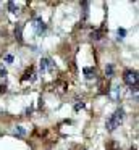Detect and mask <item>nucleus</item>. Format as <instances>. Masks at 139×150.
Returning <instances> with one entry per match:
<instances>
[{
	"instance_id": "1",
	"label": "nucleus",
	"mask_w": 139,
	"mask_h": 150,
	"mask_svg": "<svg viewBox=\"0 0 139 150\" xmlns=\"http://www.w3.org/2000/svg\"><path fill=\"white\" fill-rule=\"evenodd\" d=\"M123 118H125V110H123V108H116L115 113L107 120V129H108V131H115L116 127L121 124Z\"/></svg>"
},
{
	"instance_id": "2",
	"label": "nucleus",
	"mask_w": 139,
	"mask_h": 150,
	"mask_svg": "<svg viewBox=\"0 0 139 150\" xmlns=\"http://www.w3.org/2000/svg\"><path fill=\"white\" fill-rule=\"evenodd\" d=\"M123 81L128 86H138V71H133V69H126L125 74H123Z\"/></svg>"
},
{
	"instance_id": "3",
	"label": "nucleus",
	"mask_w": 139,
	"mask_h": 150,
	"mask_svg": "<svg viewBox=\"0 0 139 150\" xmlns=\"http://www.w3.org/2000/svg\"><path fill=\"white\" fill-rule=\"evenodd\" d=\"M32 28H34L36 34L37 36H42V34L45 33V23L42 18H34V21H32Z\"/></svg>"
},
{
	"instance_id": "4",
	"label": "nucleus",
	"mask_w": 139,
	"mask_h": 150,
	"mask_svg": "<svg viewBox=\"0 0 139 150\" xmlns=\"http://www.w3.org/2000/svg\"><path fill=\"white\" fill-rule=\"evenodd\" d=\"M53 68V62L50 58H42L41 60V71H47V69Z\"/></svg>"
},
{
	"instance_id": "5",
	"label": "nucleus",
	"mask_w": 139,
	"mask_h": 150,
	"mask_svg": "<svg viewBox=\"0 0 139 150\" xmlns=\"http://www.w3.org/2000/svg\"><path fill=\"white\" fill-rule=\"evenodd\" d=\"M15 36H16V39L21 42L23 40V26H21V23H16V26H15Z\"/></svg>"
},
{
	"instance_id": "6",
	"label": "nucleus",
	"mask_w": 139,
	"mask_h": 150,
	"mask_svg": "<svg viewBox=\"0 0 139 150\" xmlns=\"http://www.w3.org/2000/svg\"><path fill=\"white\" fill-rule=\"evenodd\" d=\"M84 74H86L87 79H92L94 76H96V71H94L92 68H84Z\"/></svg>"
},
{
	"instance_id": "7",
	"label": "nucleus",
	"mask_w": 139,
	"mask_h": 150,
	"mask_svg": "<svg viewBox=\"0 0 139 150\" xmlns=\"http://www.w3.org/2000/svg\"><path fill=\"white\" fill-rule=\"evenodd\" d=\"M116 36H118V37H116L118 40H123V39H125V36H126V31L123 29V28H118V31H116Z\"/></svg>"
},
{
	"instance_id": "8",
	"label": "nucleus",
	"mask_w": 139,
	"mask_h": 150,
	"mask_svg": "<svg viewBox=\"0 0 139 150\" xmlns=\"http://www.w3.org/2000/svg\"><path fill=\"white\" fill-rule=\"evenodd\" d=\"M8 10H10V13H16L18 11V7L15 5V2H8Z\"/></svg>"
},
{
	"instance_id": "9",
	"label": "nucleus",
	"mask_w": 139,
	"mask_h": 150,
	"mask_svg": "<svg viewBox=\"0 0 139 150\" xmlns=\"http://www.w3.org/2000/svg\"><path fill=\"white\" fill-rule=\"evenodd\" d=\"M105 74L108 76V78H112V74H113V66H112V65H108V66H107V69H105Z\"/></svg>"
},
{
	"instance_id": "10",
	"label": "nucleus",
	"mask_w": 139,
	"mask_h": 150,
	"mask_svg": "<svg viewBox=\"0 0 139 150\" xmlns=\"http://www.w3.org/2000/svg\"><path fill=\"white\" fill-rule=\"evenodd\" d=\"M118 95H120V86H115V87H113V98H118Z\"/></svg>"
},
{
	"instance_id": "11",
	"label": "nucleus",
	"mask_w": 139,
	"mask_h": 150,
	"mask_svg": "<svg viewBox=\"0 0 139 150\" xmlns=\"http://www.w3.org/2000/svg\"><path fill=\"white\" fill-rule=\"evenodd\" d=\"M15 134H18V136H23V134H24V129H23L21 126H18V127H16V131H15Z\"/></svg>"
},
{
	"instance_id": "12",
	"label": "nucleus",
	"mask_w": 139,
	"mask_h": 150,
	"mask_svg": "<svg viewBox=\"0 0 139 150\" xmlns=\"http://www.w3.org/2000/svg\"><path fill=\"white\" fill-rule=\"evenodd\" d=\"M92 39H96V40L100 39V31H94V33H92Z\"/></svg>"
},
{
	"instance_id": "13",
	"label": "nucleus",
	"mask_w": 139,
	"mask_h": 150,
	"mask_svg": "<svg viewBox=\"0 0 139 150\" xmlns=\"http://www.w3.org/2000/svg\"><path fill=\"white\" fill-rule=\"evenodd\" d=\"M5 62L6 63H11L13 62V55H5Z\"/></svg>"
},
{
	"instance_id": "14",
	"label": "nucleus",
	"mask_w": 139,
	"mask_h": 150,
	"mask_svg": "<svg viewBox=\"0 0 139 150\" xmlns=\"http://www.w3.org/2000/svg\"><path fill=\"white\" fill-rule=\"evenodd\" d=\"M5 74H6V69L3 66H0V76H5Z\"/></svg>"
},
{
	"instance_id": "15",
	"label": "nucleus",
	"mask_w": 139,
	"mask_h": 150,
	"mask_svg": "<svg viewBox=\"0 0 139 150\" xmlns=\"http://www.w3.org/2000/svg\"><path fill=\"white\" fill-rule=\"evenodd\" d=\"M84 107V103L81 102V103H76V107H74V110H79V108H83Z\"/></svg>"
}]
</instances>
